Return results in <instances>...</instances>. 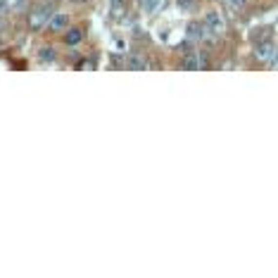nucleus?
I'll return each mask as SVG.
<instances>
[{
    "mask_svg": "<svg viewBox=\"0 0 278 278\" xmlns=\"http://www.w3.org/2000/svg\"><path fill=\"white\" fill-rule=\"evenodd\" d=\"M53 15H55V2H43V5H38L36 10L31 12V17H29V26H31V31H38L45 21H50Z\"/></svg>",
    "mask_w": 278,
    "mask_h": 278,
    "instance_id": "obj_1",
    "label": "nucleus"
},
{
    "mask_svg": "<svg viewBox=\"0 0 278 278\" xmlns=\"http://www.w3.org/2000/svg\"><path fill=\"white\" fill-rule=\"evenodd\" d=\"M204 26H207V31H209V36H221L223 31H226V21L223 17L217 12V10H212V12H207V17H204Z\"/></svg>",
    "mask_w": 278,
    "mask_h": 278,
    "instance_id": "obj_2",
    "label": "nucleus"
},
{
    "mask_svg": "<svg viewBox=\"0 0 278 278\" xmlns=\"http://www.w3.org/2000/svg\"><path fill=\"white\" fill-rule=\"evenodd\" d=\"M255 57H257L259 62H276L278 60V48L271 43V40L259 43V45L255 48Z\"/></svg>",
    "mask_w": 278,
    "mask_h": 278,
    "instance_id": "obj_3",
    "label": "nucleus"
},
{
    "mask_svg": "<svg viewBox=\"0 0 278 278\" xmlns=\"http://www.w3.org/2000/svg\"><path fill=\"white\" fill-rule=\"evenodd\" d=\"M185 36L190 38V40H202V38L209 36V31H207L204 21H188V26H185Z\"/></svg>",
    "mask_w": 278,
    "mask_h": 278,
    "instance_id": "obj_4",
    "label": "nucleus"
},
{
    "mask_svg": "<svg viewBox=\"0 0 278 278\" xmlns=\"http://www.w3.org/2000/svg\"><path fill=\"white\" fill-rule=\"evenodd\" d=\"M67 24H69V15L60 12V15H53V17H50L48 29H50V31H62V29H67Z\"/></svg>",
    "mask_w": 278,
    "mask_h": 278,
    "instance_id": "obj_5",
    "label": "nucleus"
},
{
    "mask_svg": "<svg viewBox=\"0 0 278 278\" xmlns=\"http://www.w3.org/2000/svg\"><path fill=\"white\" fill-rule=\"evenodd\" d=\"M126 12V0H112L110 5V17L112 19H121Z\"/></svg>",
    "mask_w": 278,
    "mask_h": 278,
    "instance_id": "obj_6",
    "label": "nucleus"
},
{
    "mask_svg": "<svg viewBox=\"0 0 278 278\" xmlns=\"http://www.w3.org/2000/svg\"><path fill=\"white\" fill-rule=\"evenodd\" d=\"M55 48H50V45H43L40 50H38V62H43V64H50V62H55Z\"/></svg>",
    "mask_w": 278,
    "mask_h": 278,
    "instance_id": "obj_7",
    "label": "nucleus"
},
{
    "mask_svg": "<svg viewBox=\"0 0 278 278\" xmlns=\"http://www.w3.org/2000/svg\"><path fill=\"white\" fill-rule=\"evenodd\" d=\"M183 69H200V57H198V53H193V50H188L183 57Z\"/></svg>",
    "mask_w": 278,
    "mask_h": 278,
    "instance_id": "obj_8",
    "label": "nucleus"
},
{
    "mask_svg": "<svg viewBox=\"0 0 278 278\" xmlns=\"http://www.w3.org/2000/svg\"><path fill=\"white\" fill-rule=\"evenodd\" d=\"M81 40H83V31H81L79 26L69 29V31H67V36H64V43H67V45H79Z\"/></svg>",
    "mask_w": 278,
    "mask_h": 278,
    "instance_id": "obj_9",
    "label": "nucleus"
},
{
    "mask_svg": "<svg viewBox=\"0 0 278 278\" xmlns=\"http://www.w3.org/2000/svg\"><path fill=\"white\" fill-rule=\"evenodd\" d=\"M159 2H162V0H140V10H143L145 15H152V12L159 7Z\"/></svg>",
    "mask_w": 278,
    "mask_h": 278,
    "instance_id": "obj_10",
    "label": "nucleus"
},
{
    "mask_svg": "<svg viewBox=\"0 0 278 278\" xmlns=\"http://www.w3.org/2000/svg\"><path fill=\"white\" fill-rule=\"evenodd\" d=\"M129 67H131V69H145L148 64H145V62H143V60H140V57H138V55H131V60H129Z\"/></svg>",
    "mask_w": 278,
    "mask_h": 278,
    "instance_id": "obj_11",
    "label": "nucleus"
},
{
    "mask_svg": "<svg viewBox=\"0 0 278 278\" xmlns=\"http://www.w3.org/2000/svg\"><path fill=\"white\" fill-rule=\"evenodd\" d=\"M223 2H226V5H228V7H236V10H238V7H242V5H245V0H223Z\"/></svg>",
    "mask_w": 278,
    "mask_h": 278,
    "instance_id": "obj_12",
    "label": "nucleus"
},
{
    "mask_svg": "<svg viewBox=\"0 0 278 278\" xmlns=\"http://www.w3.org/2000/svg\"><path fill=\"white\" fill-rule=\"evenodd\" d=\"M7 7V0H0V10H5Z\"/></svg>",
    "mask_w": 278,
    "mask_h": 278,
    "instance_id": "obj_13",
    "label": "nucleus"
},
{
    "mask_svg": "<svg viewBox=\"0 0 278 278\" xmlns=\"http://www.w3.org/2000/svg\"><path fill=\"white\" fill-rule=\"evenodd\" d=\"M2 29H5V21H2V19H0V31H2Z\"/></svg>",
    "mask_w": 278,
    "mask_h": 278,
    "instance_id": "obj_14",
    "label": "nucleus"
},
{
    "mask_svg": "<svg viewBox=\"0 0 278 278\" xmlns=\"http://www.w3.org/2000/svg\"><path fill=\"white\" fill-rule=\"evenodd\" d=\"M76 2H86V0H76Z\"/></svg>",
    "mask_w": 278,
    "mask_h": 278,
    "instance_id": "obj_15",
    "label": "nucleus"
}]
</instances>
